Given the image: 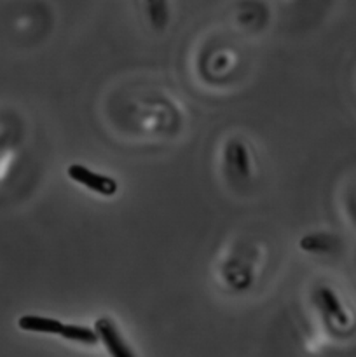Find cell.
<instances>
[{
    "label": "cell",
    "instance_id": "obj_6",
    "mask_svg": "<svg viewBox=\"0 0 356 357\" xmlns=\"http://www.w3.org/2000/svg\"><path fill=\"white\" fill-rule=\"evenodd\" d=\"M300 250L307 251L313 255H330L339 251L341 248V239L332 234L318 232V234H307L300 239L299 243Z\"/></svg>",
    "mask_w": 356,
    "mask_h": 357
},
{
    "label": "cell",
    "instance_id": "obj_2",
    "mask_svg": "<svg viewBox=\"0 0 356 357\" xmlns=\"http://www.w3.org/2000/svg\"><path fill=\"white\" fill-rule=\"evenodd\" d=\"M66 174L73 183L101 195V197H114L119 192V183L115 178L108 174H101L98 171L89 169L87 166L79 162H73L66 167Z\"/></svg>",
    "mask_w": 356,
    "mask_h": 357
},
{
    "label": "cell",
    "instance_id": "obj_7",
    "mask_svg": "<svg viewBox=\"0 0 356 357\" xmlns=\"http://www.w3.org/2000/svg\"><path fill=\"white\" fill-rule=\"evenodd\" d=\"M145 2V14L150 26L156 31H164L170 23V6L168 0H143Z\"/></svg>",
    "mask_w": 356,
    "mask_h": 357
},
{
    "label": "cell",
    "instance_id": "obj_5",
    "mask_svg": "<svg viewBox=\"0 0 356 357\" xmlns=\"http://www.w3.org/2000/svg\"><path fill=\"white\" fill-rule=\"evenodd\" d=\"M225 167L234 180H248L251 176V157L246 145L239 139H229L223 150Z\"/></svg>",
    "mask_w": 356,
    "mask_h": 357
},
{
    "label": "cell",
    "instance_id": "obj_3",
    "mask_svg": "<svg viewBox=\"0 0 356 357\" xmlns=\"http://www.w3.org/2000/svg\"><path fill=\"white\" fill-rule=\"evenodd\" d=\"M314 303L320 307L321 312L325 314L328 321L341 328H348L351 324V316L342 305L341 298L330 286H318L314 289Z\"/></svg>",
    "mask_w": 356,
    "mask_h": 357
},
{
    "label": "cell",
    "instance_id": "obj_1",
    "mask_svg": "<svg viewBox=\"0 0 356 357\" xmlns=\"http://www.w3.org/2000/svg\"><path fill=\"white\" fill-rule=\"evenodd\" d=\"M17 326L23 331L42 335H58L65 340L77 342L84 345H96L98 335L91 328L82 326V324H65L58 319L45 316H35V314H27L17 319Z\"/></svg>",
    "mask_w": 356,
    "mask_h": 357
},
{
    "label": "cell",
    "instance_id": "obj_4",
    "mask_svg": "<svg viewBox=\"0 0 356 357\" xmlns=\"http://www.w3.org/2000/svg\"><path fill=\"white\" fill-rule=\"evenodd\" d=\"M94 331H96L98 338H100V342L105 345V349L112 357H136L131 347L126 344L117 324L110 317H100L94 323Z\"/></svg>",
    "mask_w": 356,
    "mask_h": 357
}]
</instances>
